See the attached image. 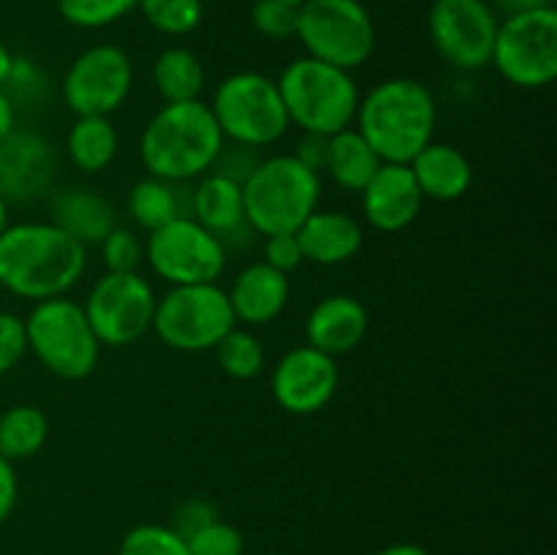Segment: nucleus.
Segmentation results:
<instances>
[{"label":"nucleus","mask_w":557,"mask_h":555,"mask_svg":"<svg viewBox=\"0 0 557 555\" xmlns=\"http://www.w3.org/2000/svg\"><path fill=\"white\" fill-rule=\"evenodd\" d=\"M87 270V248L52 221L5 226L0 234V286L14 297H65Z\"/></svg>","instance_id":"f257e3e1"},{"label":"nucleus","mask_w":557,"mask_h":555,"mask_svg":"<svg viewBox=\"0 0 557 555\" xmlns=\"http://www.w3.org/2000/svg\"><path fill=\"white\" fill-rule=\"evenodd\" d=\"M357 131L384 163H411L435 136L438 107L428 85L392 76L370 87L357 107Z\"/></svg>","instance_id":"f03ea898"},{"label":"nucleus","mask_w":557,"mask_h":555,"mask_svg":"<svg viewBox=\"0 0 557 555\" xmlns=\"http://www.w3.org/2000/svg\"><path fill=\"white\" fill-rule=\"evenodd\" d=\"M223 141L226 139L212 118L210 103L201 98L163 103L141 131L139 156L152 177L188 183L210 172Z\"/></svg>","instance_id":"7ed1b4c3"},{"label":"nucleus","mask_w":557,"mask_h":555,"mask_svg":"<svg viewBox=\"0 0 557 555\" xmlns=\"http://www.w3.org/2000/svg\"><path fill=\"white\" fill-rule=\"evenodd\" d=\"M288 123L302 134L332 136L351 128L359 107V87L351 71L315 58H299L277 76Z\"/></svg>","instance_id":"20e7f679"},{"label":"nucleus","mask_w":557,"mask_h":555,"mask_svg":"<svg viewBox=\"0 0 557 555\" xmlns=\"http://www.w3.org/2000/svg\"><path fill=\"white\" fill-rule=\"evenodd\" d=\"M245 221L259 237L294 234L321 199V177L294 156L261 158L243 183Z\"/></svg>","instance_id":"39448f33"},{"label":"nucleus","mask_w":557,"mask_h":555,"mask_svg":"<svg viewBox=\"0 0 557 555\" xmlns=\"http://www.w3.org/2000/svg\"><path fill=\"white\" fill-rule=\"evenodd\" d=\"M27 351L52 375L63 381H82L96 370L101 343L76 299H44L33 305L25 319Z\"/></svg>","instance_id":"423d86ee"},{"label":"nucleus","mask_w":557,"mask_h":555,"mask_svg":"<svg viewBox=\"0 0 557 555\" xmlns=\"http://www.w3.org/2000/svg\"><path fill=\"white\" fill-rule=\"evenodd\" d=\"M210 112L223 139L256 150L275 145L292 125L277 82L259 71H237L221 79L212 92Z\"/></svg>","instance_id":"0eeeda50"},{"label":"nucleus","mask_w":557,"mask_h":555,"mask_svg":"<svg viewBox=\"0 0 557 555\" xmlns=\"http://www.w3.org/2000/svg\"><path fill=\"white\" fill-rule=\"evenodd\" d=\"M237 326L226 288L218 283L172 286L158 297L152 332L174 351L201 354L215 348Z\"/></svg>","instance_id":"6e6552de"},{"label":"nucleus","mask_w":557,"mask_h":555,"mask_svg":"<svg viewBox=\"0 0 557 555\" xmlns=\"http://www.w3.org/2000/svg\"><path fill=\"white\" fill-rule=\"evenodd\" d=\"M297 38L308 58L354 71L375 49V25L359 0H305L299 5Z\"/></svg>","instance_id":"1a4fd4ad"},{"label":"nucleus","mask_w":557,"mask_h":555,"mask_svg":"<svg viewBox=\"0 0 557 555\" xmlns=\"http://www.w3.org/2000/svg\"><path fill=\"white\" fill-rule=\"evenodd\" d=\"M506 82L522 90L553 85L557 76V9L509 14L498 22L493 60Z\"/></svg>","instance_id":"9d476101"},{"label":"nucleus","mask_w":557,"mask_h":555,"mask_svg":"<svg viewBox=\"0 0 557 555\" xmlns=\"http://www.w3.org/2000/svg\"><path fill=\"white\" fill-rule=\"evenodd\" d=\"M145 259L169 286L218 283L228 261L221 239L190 215H180L147 234Z\"/></svg>","instance_id":"9b49d317"},{"label":"nucleus","mask_w":557,"mask_h":555,"mask_svg":"<svg viewBox=\"0 0 557 555\" xmlns=\"http://www.w3.org/2000/svg\"><path fill=\"white\" fill-rule=\"evenodd\" d=\"M156 292L139 272H103L85 299V316L98 343L123 348L152 332Z\"/></svg>","instance_id":"f8f14e48"},{"label":"nucleus","mask_w":557,"mask_h":555,"mask_svg":"<svg viewBox=\"0 0 557 555\" xmlns=\"http://www.w3.org/2000/svg\"><path fill=\"white\" fill-rule=\"evenodd\" d=\"M134 65L114 44H96L71 60L60 96L74 118H112L131 96Z\"/></svg>","instance_id":"ddd939ff"},{"label":"nucleus","mask_w":557,"mask_h":555,"mask_svg":"<svg viewBox=\"0 0 557 555\" xmlns=\"http://www.w3.org/2000/svg\"><path fill=\"white\" fill-rule=\"evenodd\" d=\"M498 11L490 0H433L428 30L441 58L460 71L487 69L498 36Z\"/></svg>","instance_id":"4468645a"},{"label":"nucleus","mask_w":557,"mask_h":555,"mask_svg":"<svg viewBox=\"0 0 557 555\" xmlns=\"http://www.w3.org/2000/svg\"><path fill=\"white\" fill-rule=\"evenodd\" d=\"M341 386V368L335 357L313 346H297L277 359L272 370V397L283 411L310 417L332 403Z\"/></svg>","instance_id":"2eb2a0df"},{"label":"nucleus","mask_w":557,"mask_h":555,"mask_svg":"<svg viewBox=\"0 0 557 555\" xmlns=\"http://www.w3.org/2000/svg\"><path fill=\"white\" fill-rule=\"evenodd\" d=\"M58 174L54 145L38 131H11L0 145V194L27 201L41 196Z\"/></svg>","instance_id":"dca6fc26"},{"label":"nucleus","mask_w":557,"mask_h":555,"mask_svg":"<svg viewBox=\"0 0 557 555\" xmlns=\"http://www.w3.org/2000/svg\"><path fill=\"white\" fill-rule=\"evenodd\" d=\"M359 199H362L364 221L384 234H397L411 226L424 205V196L408 163H381Z\"/></svg>","instance_id":"f3484780"},{"label":"nucleus","mask_w":557,"mask_h":555,"mask_svg":"<svg viewBox=\"0 0 557 555\" xmlns=\"http://www.w3.org/2000/svg\"><path fill=\"white\" fill-rule=\"evenodd\" d=\"M368 308L351 294H330L313 305L305 321V341L308 346L341 357L354 351L368 335Z\"/></svg>","instance_id":"a211bd4d"},{"label":"nucleus","mask_w":557,"mask_h":555,"mask_svg":"<svg viewBox=\"0 0 557 555\" xmlns=\"http://www.w3.org/2000/svg\"><path fill=\"white\" fill-rule=\"evenodd\" d=\"M190 218L215 234L226 250L237 248L243 234H256L245 221L243 185L215 172L201 174L199 185L190 190Z\"/></svg>","instance_id":"6ab92c4d"},{"label":"nucleus","mask_w":557,"mask_h":555,"mask_svg":"<svg viewBox=\"0 0 557 555\" xmlns=\"http://www.w3.org/2000/svg\"><path fill=\"white\" fill-rule=\"evenodd\" d=\"M226 294L237 324L243 321L248 326H261L283 313V308L288 305V294H292V283H288V275L272 270L264 261H253L237 272Z\"/></svg>","instance_id":"aec40b11"},{"label":"nucleus","mask_w":557,"mask_h":555,"mask_svg":"<svg viewBox=\"0 0 557 555\" xmlns=\"http://www.w3.org/2000/svg\"><path fill=\"white\" fill-rule=\"evenodd\" d=\"M294 234H297L305 261L319 267L351 261L364 243L362 223L348 212L337 210H315Z\"/></svg>","instance_id":"412c9836"},{"label":"nucleus","mask_w":557,"mask_h":555,"mask_svg":"<svg viewBox=\"0 0 557 555\" xmlns=\"http://www.w3.org/2000/svg\"><path fill=\"white\" fill-rule=\"evenodd\" d=\"M408 169L424 199L433 201L462 199L473 183L471 158L460 147L446 145V141H430L411 158Z\"/></svg>","instance_id":"4be33fe9"},{"label":"nucleus","mask_w":557,"mask_h":555,"mask_svg":"<svg viewBox=\"0 0 557 555\" xmlns=\"http://www.w3.org/2000/svg\"><path fill=\"white\" fill-rule=\"evenodd\" d=\"M52 223L87 248L101 245V239L117 226V215L112 201L98 190L65 188L52 199Z\"/></svg>","instance_id":"5701e85b"},{"label":"nucleus","mask_w":557,"mask_h":555,"mask_svg":"<svg viewBox=\"0 0 557 555\" xmlns=\"http://www.w3.org/2000/svg\"><path fill=\"white\" fill-rule=\"evenodd\" d=\"M381 163L384 161L379 158V152L364 141L357 128H343L326 139L324 172L330 174L332 183L341 185L348 194H362Z\"/></svg>","instance_id":"b1692460"},{"label":"nucleus","mask_w":557,"mask_h":555,"mask_svg":"<svg viewBox=\"0 0 557 555\" xmlns=\"http://www.w3.org/2000/svg\"><path fill=\"white\" fill-rule=\"evenodd\" d=\"M120 150V136L112 118H74L65 134V156L74 169L98 174L112 166Z\"/></svg>","instance_id":"393cba45"},{"label":"nucleus","mask_w":557,"mask_h":555,"mask_svg":"<svg viewBox=\"0 0 557 555\" xmlns=\"http://www.w3.org/2000/svg\"><path fill=\"white\" fill-rule=\"evenodd\" d=\"M183 183H169L161 177H141L128 194V212L147 234L180 215H190V194L180 188Z\"/></svg>","instance_id":"a878e982"},{"label":"nucleus","mask_w":557,"mask_h":555,"mask_svg":"<svg viewBox=\"0 0 557 555\" xmlns=\"http://www.w3.org/2000/svg\"><path fill=\"white\" fill-rule=\"evenodd\" d=\"M205 65L199 54L185 47H169L152 63V85L163 103L199 101L205 92Z\"/></svg>","instance_id":"bb28decb"},{"label":"nucleus","mask_w":557,"mask_h":555,"mask_svg":"<svg viewBox=\"0 0 557 555\" xmlns=\"http://www.w3.org/2000/svg\"><path fill=\"white\" fill-rule=\"evenodd\" d=\"M49 439L47 414L30 403H16L0 414V457L9 462L38 455Z\"/></svg>","instance_id":"cd10ccee"},{"label":"nucleus","mask_w":557,"mask_h":555,"mask_svg":"<svg viewBox=\"0 0 557 555\" xmlns=\"http://www.w3.org/2000/svg\"><path fill=\"white\" fill-rule=\"evenodd\" d=\"M212 351H215L223 373L237 381L256 379L267 365V354L259 337L248 330H239V326H234Z\"/></svg>","instance_id":"c85d7f7f"},{"label":"nucleus","mask_w":557,"mask_h":555,"mask_svg":"<svg viewBox=\"0 0 557 555\" xmlns=\"http://www.w3.org/2000/svg\"><path fill=\"white\" fill-rule=\"evenodd\" d=\"M136 9L163 36H188L205 16L201 0H136Z\"/></svg>","instance_id":"c756f323"},{"label":"nucleus","mask_w":557,"mask_h":555,"mask_svg":"<svg viewBox=\"0 0 557 555\" xmlns=\"http://www.w3.org/2000/svg\"><path fill=\"white\" fill-rule=\"evenodd\" d=\"M117 555H190L185 539L172 526L141 522L131 528L120 542Z\"/></svg>","instance_id":"7c9ffc66"},{"label":"nucleus","mask_w":557,"mask_h":555,"mask_svg":"<svg viewBox=\"0 0 557 555\" xmlns=\"http://www.w3.org/2000/svg\"><path fill=\"white\" fill-rule=\"evenodd\" d=\"M54 3L69 25L85 30L112 25L136 9V0H54Z\"/></svg>","instance_id":"2f4dec72"},{"label":"nucleus","mask_w":557,"mask_h":555,"mask_svg":"<svg viewBox=\"0 0 557 555\" xmlns=\"http://www.w3.org/2000/svg\"><path fill=\"white\" fill-rule=\"evenodd\" d=\"M190 555H243L245 553V539L237 526L212 517L201 528L185 536Z\"/></svg>","instance_id":"473e14b6"},{"label":"nucleus","mask_w":557,"mask_h":555,"mask_svg":"<svg viewBox=\"0 0 557 555\" xmlns=\"http://www.w3.org/2000/svg\"><path fill=\"white\" fill-rule=\"evenodd\" d=\"M297 5H288L283 0H256L250 9L253 27L272 41H286V38L297 36Z\"/></svg>","instance_id":"72a5a7b5"},{"label":"nucleus","mask_w":557,"mask_h":555,"mask_svg":"<svg viewBox=\"0 0 557 555\" xmlns=\"http://www.w3.org/2000/svg\"><path fill=\"white\" fill-rule=\"evenodd\" d=\"M101 256L107 272H139L141 259H145V245L131 229L114 226L107 237L101 239Z\"/></svg>","instance_id":"f704fd0d"},{"label":"nucleus","mask_w":557,"mask_h":555,"mask_svg":"<svg viewBox=\"0 0 557 555\" xmlns=\"http://www.w3.org/2000/svg\"><path fill=\"white\" fill-rule=\"evenodd\" d=\"M261 156L256 147H248V145H234V141H223L221 152H218L215 163H212L210 172L221 174V177H228L234 180V183L243 185L245 180L250 177V172H253L256 166H259Z\"/></svg>","instance_id":"c9c22d12"},{"label":"nucleus","mask_w":557,"mask_h":555,"mask_svg":"<svg viewBox=\"0 0 557 555\" xmlns=\"http://www.w3.org/2000/svg\"><path fill=\"white\" fill-rule=\"evenodd\" d=\"M27 351L25 319L16 313L0 310V375L14 370Z\"/></svg>","instance_id":"e433bc0d"},{"label":"nucleus","mask_w":557,"mask_h":555,"mask_svg":"<svg viewBox=\"0 0 557 555\" xmlns=\"http://www.w3.org/2000/svg\"><path fill=\"white\" fill-rule=\"evenodd\" d=\"M264 264H270L272 270L294 272L297 267L305 264L302 248H299L297 234H272V237H264Z\"/></svg>","instance_id":"4c0bfd02"},{"label":"nucleus","mask_w":557,"mask_h":555,"mask_svg":"<svg viewBox=\"0 0 557 555\" xmlns=\"http://www.w3.org/2000/svg\"><path fill=\"white\" fill-rule=\"evenodd\" d=\"M215 515V509H212L210 501H201V498H190L185 501V504L177 506V511H174V522L172 528L180 533V536H188V533H194L196 528H201L205 522H210Z\"/></svg>","instance_id":"58836bf2"},{"label":"nucleus","mask_w":557,"mask_h":555,"mask_svg":"<svg viewBox=\"0 0 557 555\" xmlns=\"http://www.w3.org/2000/svg\"><path fill=\"white\" fill-rule=\"evenodd\" d=\"M16 498H20V479H16L14 462L0 457V526L14 515Z\"/></svg>","instance_id":"ea45409f"},{"label":"nucleus","mask_w":557,"mask_h":555,"mask_svg":"<svg viewBox=\"0 0 557 555\" xmlns=\"http://www.w3.org/2000/svg\"><path fill=\"white\" fill-rule=\"evenodd\" d=\"M326 139H330V136L302 134V141H299V147L292 152V156L297 158L299 163H305V166L313 169V172L319 174L326 163Z\"/></svg>","instance_id":"a19ab883"},{"label":"nucleus","mask_w":557,"mask_h":555,"mask_svg":"<svg viewBox=\"0 0 557 555\" xmlns=\"http://www.w3.org/2000/svg\"><path fill=\"white\" fill-rule=\"evenodd\" d=\"M495 11H504L506 16L509 14H522V11H536V9H549L555 5V0H493Z\"/></svg>","instance_id":"79ce46f5"},{"label":"nucleus","mask_w":557,"mask_h":555,"mask_svg":"<svg viewBox=\"0 0 557 555\" xmlns=\"http://www.w3.org/2000/svg\"><path fill=\"white\" fill-rule=\"evenodd\" d=\"M14 120H16V107L11 101V96L5 90H0V145L9 139V134L14 131Z\"/></svg>","instance_id":"37998d69"},{"label":"nucleus","mask_w":557,"mask_h":555,"mask_svg":"<svg viewBox=\"0 0 557 555\" xmlns=\"http://www.w3.org/2000/svg\"><path fill=\"white\" fill-rule=\"evenodd\" d=\"M373 555H433L428 547H422V544H413V542H397V544H389V547H381L379 553Z\"/></svg>","instance_id":"c03bdc74"},{"label":"nucleus","mask_w":557,"mask_h":555,"mask_svg":"<svg viewBox=\"0 0 557 555\" xmlns=\"http://www.w3.org/2000/svg\"><path fill=\"white\" fill-rule=\"evenodd\" d=\"M11 69H14V54H11V49L0 41V90H3L5 82H9Z\"/></svg>","instance_id":"a18cd8bd"},{"label":"nucleus","mask_w":557,"mask_h":555,"mask_svg":"<svg viewBox=\"0 0 557 555\" xmlns=\"http://www.w3.org/2000/svg\"><path fill=\"white\" fill-rule=\"evenodd\" d=\"M5 226H9V199L0 194V234H3Z\"/></svg>","instance_id":"49530a36"},{"label":"nucleus","mask_w":557,"mask_h":555,"mask_svg":"<svg viewBox=\"0 0 557 555\" xmlns=\"http://www.w3.org/2000/svg\"><path fill=\"white\" fill-rule=\"evenodd\" d=\"M283 3H288V5H297V9H299V5H302L305 0H283Z\"/></svg>","instance_id":"de8ad7c7"}]
</instances>
